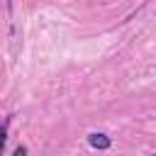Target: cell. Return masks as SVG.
I'll return each instance as SVG.
<instances>
[{"label": "cell", "instance_id": "3957f363", "mask_svg": "<svg viewBox=\"0 0 156 156\" xmlns=\"http://www.w3.org/2000/svg\"><path fill=\"white\" fill-rule=\"evenodd\" d=\"M22 154H27V146H17L15 149V156H22Z\"/></svg>", "mask_w": 156, "mask_h": 156}, {"label": "cell", "instance_id": "277c9868", "mask_svg": "<svg viewBox=\"0 0 156 156\" xmlns=\"http://www.w3.org/2000/svg\"><path fill=\"white\" fill-rule=\"evenodd\" d=\"M7 5H10V0H7Z\"/></svg>", "mask_w": 156, "mask_h": 156}, {"label": "cell", "instance_id": "7a4b0ae2", "mask_svg": "<svg viewBox=\"0 0 156 156\" xmlns=\"http://www.w3.org/2000/svg\"><path fill=\"white\" fill-rule=\"evenodd\" d=\"M5 139H7V129H5V124H0V154L5 149Z\"/></svg>", "mask_w": 156, "mask_h": 156}, {"label": "cell", "instance_id": "6da1fadb", "mask_svg": "<svg viewBox=\"0 0 156 156\" xmlns=\"http://www.w3.org/2000/svg\"><path fill=\"white\" fill-rule=\"evenodd\" d=\"M88 144L93 149H110V136H105V134H90Z\"/></svg>", "mask_w": 156, "mask_h": 156}]
</instances>
